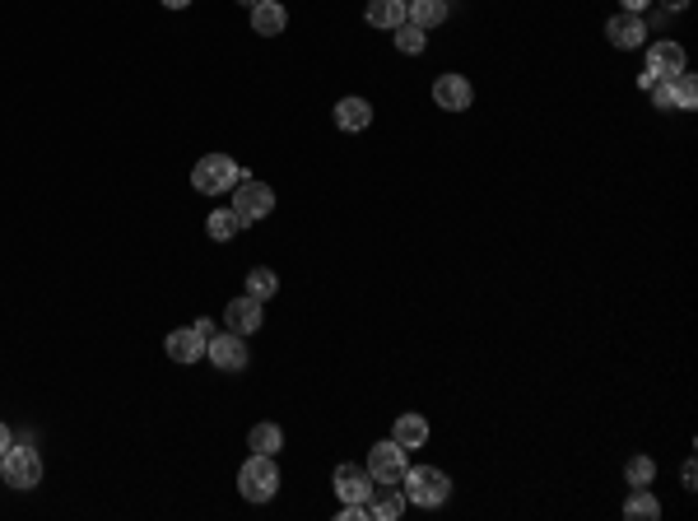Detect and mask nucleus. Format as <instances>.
Here are the masks:
<instances>
[{
    "label": "nucleus",
    "instance_id": "obj_17",
    "mask_svg": "<svg viewBox=\"0 0 698 521\" xmlns=\"http://www.w3.org/2000/svg\"><path fill=\"white\" fill-rule=\"evenodd\" d=\"M336 126L340 131H368V126H373V103H368V98H340Z\"/></svg>",
    "mask_w": 698,
    "mask_h": 521
},
{
    "label": "nucleus",
    "instance_id": "obj_18",
    "mask_svg": "<svg viewBox=\"0 0 698 521\" xmlns=\"http://www.w3.org/2000/svg\"><path fill=\"white\" fill-rule=\"evenodd\" d=\"M391 442L405 447V452L424 447V442H429V419H424V415H401L396 424H391Z\"/></svg>",
    "mask_w": 698,
    "mask_h": 521
},
{
    "label": "nucleus",
    "instance_id": "obj_20",
    "mask_svg": "<svg viewBox=\"0 0 698 521\" xmlns=\"http://www.w3.org/2000/svg\"><path fill=\"white\" fill-rule=\"evenodd\" d=\"M363 19H368L373 28H396V24H405V0H368Z\"/></svg>",
    "mask_w": 698,
    "mask_h": 521
},
{
    "label": "nucleus",
    "instance_id": "obj_31",
    "mask_svg": "<svg viewBox=\"0 0 698 521\" xmlns=\"http://www.w3.org/2000/svg\"><path fill=\"white\" fill-rule=\"evenodd\" d=\"M647 5H652V0H624V10H633V14H643Z\"/></svg>",
    "mask_w": 698,
    "mask_h": 521
},
{
    "label": "nucleus",
    "instance_id": "obj_32",
    "mask_svg": "<svg viewBox=\"0 0 698 521\" xmlns=\"http://www.w3.org/2000/svg\"><path fill=\"white\" fill-rule=\"evenodd\" d=\"M163 5H168V10H187L191 0H163Z\"/></svg>",
    "mask_w": 698,
    "mask_h": 521
},
{
    "label": "nucleus",
    "instance_id": "obj_28",
    "mask_svg": "<svg viewBox=\"0 0 698 521\" xmlns=\"http://www.w3.org/2000/svg\"><path fill=\"white\" fill-rule=\"evenodd\" d=\"M10 447H14V433H10V428H5V424H0V456L10 452Z\"/></svg>",
    "mask_w": 698,
    "mask_h": 521
},
{
    "label": "nucleus",
    "instance_id": "obj_10",
    "mask_svg": "<svg viewBox=\"0 0 698 521\" xmlns=\"http://www.w3.org/2000/svg\"><path fill=\"white\" fill-rule=\"evenodd\" d=\"M224 321H229V331H238V335H256L261 326H266V303L252 298V294H242L224 308Z\"/></svg>",
    "mask_w": 698,
    "mask_h": 521
},
{
    "label": "nucleus",
    "instance_id": "obj_14",
    "mask_svg": "<svg viewBox=\"0 0 698 521\" xmlns=\"http://www.w3.org/2000/svg\"><path fill=\"white\" fill-rule=\"evenodd\" d=\"M168 359L173 363H196L205 359V335L196 331V326H177V331H168Z\"/></svg>",
    "mask_w": 698,
    "mask_h": 521
},
{
    "label": "nucleus",
    "instance_id": "obj_23",
    "mask_svg": "<svg viewBox=\"0 0 698 521\" xmlns=\"http://www.w3.org/2000/svg\"><path fill=\"white\" fill-rule=\"evenodd\" d=\"M391 33H396V52H405V56H419L424 47H429V33H424L419 24H410V19H405V24H396Z\"/></svg>",
    "mask_w": 698,
    "mask_h": 521
},
{
    "label": "nucleus",
    "instance_id": "obj_26",
    "mask_svg": "<svg viewBox=\"0 0 698 521\" xmlns=\"http://www.w3.org/2000/svg\"><path fill=\"white\" fill-rule=\"evenodd\" d=\"M624 480H629V489H652V480H657V461H652V456H633L629 466H624Z\"/></svg>",
    "mask_w": 698,
    "mask_h": 521
},
{
    "label": "nucleus",
    "instance_id": "obj_25",
    "mask_svg": "<svg viewBox=\"0 0 698 521\" xmlns=\"http://www.w3.org/2000/svg\"><path fill=\"white\" fill-rule=\"evenodd\" d=\"M247 294L261 298V303H266V298H275V294H280V275H275V270H266V266L247 270Z\"/></svg>",
    "mask_w": 698,
    "mask_h": 521
},
{
    "label": "nucleus",
    "instance_id": "obj_19",
    "mask_svg": "<svg viewBox=\"0 0 698 521\" xmlns=\"http://www.w3.org/2000/svg\"><path fill=\"white\" fill-rule=\"evenodd\" d=\"M447 14H452V5L447 0H405V19L410 24H419L424 33L438 24H447Z\"/></svg>",
    "mask_w": 698,
    "mask_h": 521
},
{
    "label": "nucleus",
    "instance_id": "obj_27",
    "mask_svg": "<svg viewBox=\"0 0 698 521\" xmlns=\"http://www.w3.org/2000/svg\"><path fill=\"white\" fill-rule=\"evenodd\" d=\"M680 480H685V489H698V470H694V461H685V470H680Z\"/></svg>",
    "mask_w": 698,
    "mask_h": 521
},
{
    "label": "nucleus",
    "instance_id": "obj_8",
    "mask_svg": "<svg viewBox=\"0 0 698 521\" xmlns=\"http://www.w3.org/2000/svg\"><path fill=\"white\" fill-rule=\"evenodd\" d=\"M405 470H410V461H405V447H396V442H377L368 452V475L377 484H401Z\"/></svg>",
    "mask_w": 698,
    "mask_h": 521
},
{
    "label": "nucleus",
    "instance_id": "obj_16",
    "mask_svg": "<svg viewBox=\"0 0 698 521\" xmlns=\"http://www.w3.org/2000/svg\"><path fill=\"white\" fill-rule=\"evenodd\" d=\"M284 28H289V10H284L280 0H256L252 5V33H261V38H280Z\"/></svg>",
    "mask_w": 698,
    "mask_h": 521
},
{
    "label": "nucleus",
    "instance_id": "obj_9",
    "mask_svg": "<svg viewBox=\"0 0 698 521\" xmlns=\"http://www.w3.org/2000/svg\"><path fill=\"white\" fill-rule=\"evenodd\" d=\"M605 38L615 42L619 52H638V47H647V19L643 14H633V10L615 14V19L605 24Z\"/></svg>",
    "mask_w": 698,
    "mask_h": 521
},
{
    "label": "nucleus",
    "instance_id": "obj_29",
    "mask_svg": "<svg viewBox=\"0 0 698 521\" xmlns=\"http://www.w3.org/2000/svg\"><path fill=\"white\" fill-rule=\"evenodd\" d=\"M196 331H201V335H205V340H210V335H215V331H219V326H215V321H210V317H201V321H196Z\"/></svg>",
    "mask_w": 698,
    "mask_h": 521
},
{
    "label": "nucleus",
    "instance_id": "obj_22",
    "mask_svg": "<svg viewBox=\"0 0 698 521\" xmlns=\"http://www.w3.org/2000/svg\"><path fill=\"white\" fill-rule=\"evenodd\" d=\"M247 447H252V452H261V456H275L284 447L280 424H256L252 433H247Z\"/></svg>",
    "mask_w": 698,
    "mask_h": 521
},
{
    "label": "nucleus",
    "instance_id": "obj_2",
    "mask_svg": "<svg viewBox=\"0 0 698 521\" xmlns=\"http://www.w3.org/2000/svg\"><path fill=\"white\" fill-rule=\"evenodd\" d=\"M405 503H415V508H443L447 498H452V480H447L443 470H433V466H415V470H405Z\"/></svg>",
    "mask_w": 698,
    "mask_h": 521
},
{
    "label": "nucleus",
    "instance_id": "obj_13",
    "mask_svg": "<svg viewBox=\"0 0 698 521\" xmlns=\"http://www.w3.org/2000/svg\"><path fill=\"white\" fill-rule=\"evenodd\" d=\"M433 103L443 107V112H466L475 103V89H470L466 75H438L433 80Z\"/></svg>",
    "mask_w": 698,
    "mask_h": 521
},
{
    "label": "nucleus",
    "instance_id": "obj_3",
    "mask_svg": "<svg viewBox=\"0 0 698 521\" xmlns=\"http://www.w3.org/2000/svg\"><path fill=\"white\" fill-rule=\"evenodd\" d=\"M242 168L229 159V154H205L196 168H191V187L201 191V196H224V191H233L242 182Z\"/></svg>",
    "mask_w": 698,
    "mask_h": 521
},
{
    "label": "nucleus",
    "instance_id": "obj_5",
    "mask_svg": "<svg viewBox=\"0 0 698 521\" xmlns=\"http://www.w3.org/2000/svg\"><path fill=\"white\" fill-rule=\"evenodd\" d=\"M0 470H5V484L10 489H38L42 484V456L38 447H10V452L0 456Z\"/></svg>",
    "mask_w": 698,
    "mask_h": 521
},
{
    "label": "nucleus",
    "instance_id": "obj_12",
    "mask_svg": "<svg viewBox=\"0 0 698 521\" xmlns=\"http://www.w3.org/2000/svg\"><path fill=\"white\" fill-rule=\"evenodd\" d=\"M331 484H336V498L340 503H368V494H373V475L363 466H336V475H331Z\"/></svg>",
    "mask_w": 698,
    "mask_h": 521
},
{
    "label": "nucleus",
    "instance_id": "obj_1",
    "mask_svg": "<svg viewBox=\"0 0 698 521\" xmlns=\"http://www.w3.org/2000/svg\"><path fill=\"white\" fill-rule=\"evenodd\" d=\"M238 494L247 503H270V498L280 494V466H275V456H261V452L247 456V466L238 470Z\"/></svg>",
    "mask_w": 698,
    "mask_h": 521
},
{
    "label": "nucleus",
    "instance_id": "obj_33",
    "mask_svg": "<svg viewBox=\"0 0 698 521\" xmlns=\"http://www.w3.org/2000/svg\"><path fill=\"white\" fill-rule=\"evenodd\" d=\"M238 5H247V10H252V5H256V0H238Z\"/></svg>",
    "mask_w": 698,
    "mask_h": 521
},
{
    "label": "nucleus",
    "instance_id": "obj_24",
    "mask_svg": "<svg viewBox=\"0 0 698 521\" xmlns=\"http://www.w3.org/2000/svg\"><path fill=\"white\" fill-rule=\"evenodd\" d=\"M205 233H210L215 242H229V238H238V233H242V219L233 210H215L210 219H205Z\"/></svg>",
    "mask_w": 698,
    "mask_h": 521
},
{
    "label": "nucleus",
    "instance_id": "obj_21",
    "mask_svg": "<svg viewBox=\"0 0 698 521\" xmlns=\"http://www.w3.org/2000/svg\"><path fill=\"white\" fill-rule=\"evenodd\" d=\"M624 517L629 521H657L661 517V503L647 489H633L629 498H624Z\"/></svg>",
    "mask_w": 698,
    "mask_h": 521
},
{
    "label": "nucleus",
    "instance_id": "obj_7",
    "mask_svg": "<svg viewBox=\"0 0 698 521\" xmlns=\"http://www.w3.org/2000/svg\"><path fill=\"white\" fill-rule=\"evenodd\" d=\"M205 354H210V363H215L219 373H242V368H247V359H252V354H247V340H242L238 331H229V335H210V340H205Z\"/></svg>",
    "mask_w": 698,
    "mask_h": 521
},
{
    "label": "nucleus",
    "instance_id": "obj_30",
    "mask_svg": "<svg viewBox=\"0 0 698 521\" xmlns=\"http://www.w3.org/2000/svg\"><path fill=\"white\" fill-rule=\"evenodd\" d=\"M661 5H666V10H671V14H680V10H689L694 0H661Z\"/></svg>",
    "mask_w": 698,
    "mask_h": 521
},
{
    "label": "nucleus",
    "instance_id": "obj_11",
    "mask_svg": "<svg viewBox=\"0 0 698 521\" xmlns=\"http://www.w3.org/2000/svg\"><path fill=\"white\" fill-rule=\"evenodd\" d=\"M643 70H652L657 80H671V75L689 70V66H685V47H680V42H671V38L647 42V66H643Z\"/></svg>",
    "mask_w": 698,
    "mask_h": 521
},
{
    "label": "nucleus",
    "instance_id": "obj_15",
    "mask_svg": "<svg viewBox=\"0 0 698 521\" xmlns=\"http://www.w3.org/2000/svg\"><path fill=\"white\" fill-rule=\"evenodd\" d=\"M363 508L373 512L377 521H396L405 512V489H401V484H373V494H368Z\"/></svg>",
    "mask_w": 698,
    "mask_h": 521
},
{
    "label": "nucleus",
    "instance_id": "obj_4",
    "mask_svg": "<svg viewBox=\"0 0 698 521\" xmlns=\"http://www.w3.org/2000/svg\"><path fill=\"white\" fill-rule=\"evenodd\" d=\"M233 214H238L242 224H261L270 210H275V191L266 182H256V177H242L238 187H233Z\"/></svg>",
    "mask_w": 698,
    "mask_h": 521
},
{
    "label": "nucleus",
    "instance_id": "obj_6",
    "mask_svg": "<svg viewBox=\"0 0 698 521\" xmlns=\"http://www.w3.org/2000/svg\"><path fill=\"white\" fill-rule=\"evenodd\" d=\"M647 94H652L657 112H689V107L698 103V80L689 75V70H680V75H671V80H657Z\"/></svg>",
    "mask_w": 698,
    "mask_h": 521
}]
</instances>
